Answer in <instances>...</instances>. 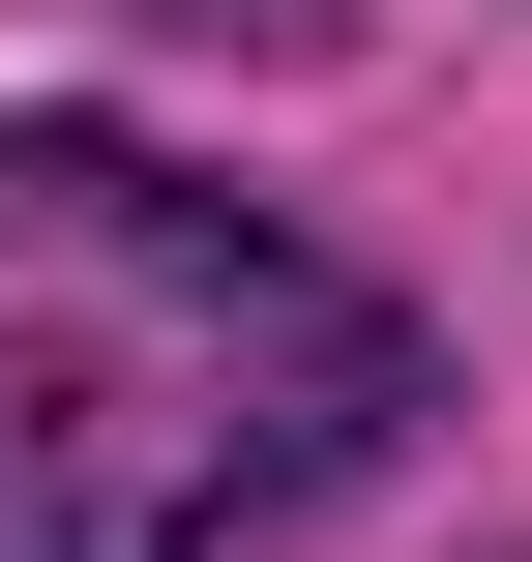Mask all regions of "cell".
I'll list each match as a JSON object with an SVG mask.
<instances>
[{
	"label": "cell",
	"mask_w": 532,
	"mask_h": 562,
	"mask_svg": "<svg viewBox=\"0 0 532 562\" xmlns=\"http://www.w3.org/2000/svg\"><path fill=\"white\" fill-rule=\"evenodd\" d=\"M415 445V326L118 119H0V562H267Z\"/></svg>",
	"instance_id": "1"
}]
</instances>
